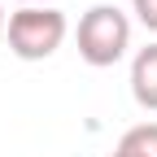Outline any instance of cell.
I'll return each instance as SVG.
<instances>
[{
  "label": "cell",
  "instance_id": "cell-1",
  "mask_svg": "<svg viewBox=\"0 0 157 157\" xmlns=\"http://www.w3.org/2000/svg\"><path fill=\"white\" fill-rule=\"evenodd\" d=\"M127 48H131V17L118 5H92L78 17V57L87 66L105 70L113 61H122Z\"/></svg>",
  "mask_w": 157,
  "mask_h": 157
},
{
  "label": "cell",
  "instance_id": "cell-2",
  "mask_svg": "<svg viewBox=\"0 0 157 157\" xmlns=\"http://www.w3.org/2000/svg\"><path fill=\"white\" fill-rule=\"evenodd\" d=\"M5 35H9V52L13 57L44 61V57H52L66 44V13H57L48 5H26L5 22Z\"/></svg>",
  "mask_w": 157,
  "mask_h": 157
},
{
  "label": "cell",
  "instance_id": "cell-3",
  "mask_svg": "<svg viewBox=\"0 0 157 157\" xmlns=\"http://www.w3.org/2000/svg\"><path fill=\"white\" fill-rule=\"evenodd\" d=\"M131 96H135L140 109L157 113V44L135 52V61H131Z\"/></svg>",
  "mask_w": 157,
  "mask_h": 157
},
{
  "label": "cell",
  "instance_id": "cell-4",
  "mask_svg": "<svg viewBox=\"0 0 157 157\" xmlns=\"http://www.w3.org/2000/svg\"><path fill=\"white\" fill-rule=\"evenodd\" d=\"M118 153H127V157H157V122L131 127L122 140H118Z\"/></svg>",
  "mask_w": 157,
  "mask_h": 157
},
{
  "label": "cell",
  "instance_id": "cell-5",
  "mask_svg": "<svg viewBox=\"0 0 157 157\" xmlns=\"http://www.w3.org/2000/svg\"><path fill=\"white\" fill-rule=\"evenodd\" d=\"M131 9H135V17L148 31H157V0H131Z\"/></svg>",
  "mask_w": 157,
  "mask_h": 157
},
{
  "label": "cell",
  "instance_id": "cell-6",
  "mask_svg": "<svg viewBox=\"0 0 157 157\" xmlns=\"http://www.w3.org/2000/svg\"><path fill=\"white\" fill-rule=\"evenodd\" d=\"M0 39H5V9H0Z\"/></svg>",
  "mask_w": 157,
  "mask_h": 157
},
{
  "label": "cell",
  "instance_id": "cell-7",
  "mask_svg": "<svg viewBox=\"0 0 157 157\" xmlns=\"http://www.w3.org/2000/svg\"><path fill=\"white\" fill-rule=\"evenodd\" d=\"M109 157H127V153H118V148H113V153H109Z\"/></svg>",
  "mask_w": 157,
  "mask_h": 157
},
{
  "label": "cell",
  "instance_id": "cell-8",
  "mask_svg": "<svg viewBox=\"0 0 157 157\" xmlns=\"http://www.w3.org/2000/svg\"><path fill=\"white\" fill-rule=\"evenodd\" d=\"M26 5H39V0H26ZM44 5H48V0H44Z\"/></svg>",
  "mask_w": 157,
  "mask_h": 157
}]
</instances>
